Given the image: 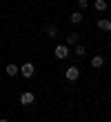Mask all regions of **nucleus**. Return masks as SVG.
Listing matches in <instances>:
<instances>
[{"mask_svg": "<svg viewBox=\"0 0 111 122\" xmlns=\"http://www.w3.org/2000/svg\"><path fill=\"white\" fill-rule=\"evenodd\" d=\"M53 56H56L58 60H64L67 56H71V51H69V47H67V45H58L53 49Z\"/></svg>", "mask_w": 111, "mask_h": 122, "instance_id": "f257e3e1", "label": "nucleus"}, {"mask_svg": "<svg viewBox=\"0 0 111 122\" xmlns=\"http://www.w3.org/2000/svg\"><path fill=\"white\" fill-rule=\"evenodd\" d=\"M64 76H67V80H69V82H76L78 78H80V69L76 67V64H71V67L64 71Z\"/></svg>", "mask_w": 111, "mask_h": 122, "instance_id": "f03ea898", "label": "nucleus"}, {"mask_svg": "<svg viewBox=\"0 0 111 122\" xmlns=\"http://www.w3.org/2000/svg\"><path fill=\"white\" fill-rule=\"evenodd\" d=\"M33 100H36V96H33V93H31V91H25V93L20 96V104L29 107V104H33Z\"/></svg>", "mask_w": 111, "mask_h": 122, "instance_id": "7ed1b4c3", "label": "nucleus"}, {"mask_svg": "<svg viewBox=\"0 0 111 122\" xmlns=\"http://www.w3.org/2000/svg\"><path fill=\"white\" fill-rule=\"evenodd\" d=\"M20 73L25 76V78H31V76L36 73V69H33L31 62H27V64H22V67H20Z\"/></svg>", "mask_w": 111, "mask_h": 122, "instance_id": "20e7f679", "label": "nucleus"}, {"mask_svg": "<svg viewBox=\"0 0 111 122\" xmlns=\"http://www.w3.org/2000/svg\"><path fill=\"white\" fill-rule=\"evenodd\" d=\"M95 25H98L100 31H111V20L109 18H98V22H95Z\"/></svg>", "mask_w": 111, "mask_h": 122, "instance_id": "39448f33", "label": "nucleus"}, {"mask_svg": "<svg viewBox=\"0 0 111 122\" xmlns=\"http://www.w3.org/2000/svg\"><path fill=\"white\" fill-rule=\"evenodd\" d=\"M5 71H7V76L16 78V76L20 73V67H18V64H13V62H11V64H7V69H5Z\"/></svg>", "mask_w": 111, "mask_h": 122, "instance_id": "423d86ee", "label": "nucleus"}, {"mask_svg": "<svg viewBox=\"0 0 111 122\" xmlns=\"http://www.w3.org/2000/svg\"><path fill=\"white\" fill-rule=\"evenodd\" d=\"M102 64H105V58H102V56H93L91 58V67L93 69H100Z\"/></svg>", "mask_w": 111, "mask_h": 122, "instance_id": "0eeeda50", "label": "nucleus"}, {"mask_svg": "<svg viewBox=\"0 0 111 122\" xmlns=\"http://www.w3.org/2000/svg\"><path fill=\"white\" fill-rule=\"evenodd\" d=\"M69 20H71L73 25H78V22H82V13H80V11H73L71 16H69Z\"/></svg>", "mask_w": 111, "mask_h": 122, "instance_id": "6e6552de", "label": "nucleus"}, {"mask_svg": "<svg viewBox=\"0 0 111 122\" xmlns=\"http://www.w3.org/2000/svg\"><path fill=\"white\" fill-rule=\"evenodd\" d=\"M93 7H95V11H105L107 9V0H95V2H93Z\"/></svg>", "mask_w": 111, "mask_h": 122, "instance_id": "1a4fd4ad", "label": "nucleus"}, {"mask_svg": "<svg viewBox=\"0 0 111 122\" xmlns=\"http://www.w3.org/2000/svg\"><path fill=\"white\" fill-rule=\"evenodd\" d=\"M47 36H49V38H56V36H58V27L56 25H49L47 27Z\"/></svg>", "mask_w": 111, "mask_h": 122, "instance_id": "9d476101", "label": "nucleus"}, {"mask_svg": "<svg viewBox=\"0 0 111 122\" xmlns=\"http://www.w3.org/2000/svg\"><path fill=\"white\" fill-rule=\"evenodd\" d=\"M67 45H78V33H69L67 36Z\"/></svg>", "mask_w": 111, "mask_h": 122, "instance_id": "9b49d317", "label": "nucleus"}, {"mask_svg": "<svg viewBox=\"0 0 111 122\" xmlns=\"http://www.w3.org/2000/svg\"><path fill=\"white\" fill-rule=\"evenodd\" d=\"M85 53H87L85 47H82V45H76V56H78V58H85Z\"/></svg>", "mask_w": 111, "mask_h": 122, "instance_id": "f8f14e48", "label": "nucleus"}, {"mask_svg": "<svg viewBox=\"0 0 111 122\" xmlns=\"http://www.w3.org/2000/svg\"><path fill=\"white\" fill-rule=\"evenodd\" d=\"M89 7V0H78V9H87Z\"/></svg>", "mask_w": 111, "mask_h": 122, "instance_id": "ddd939ff", "label": "nucleus"}, {"mask_svg": "<svg viewBox=\"0 0 111 122\" xmlns=\"http://www.w3.org/2000/svg\"><path fill=\"white\" fill-rule=\"evenodd\" d=\"M0 122H9V120H7V118H0Z\"/></svg>", "mask_w": 111, "mask_h": 122, "instance_id": "4468645a", "label": "nucleus"}, {"mask_svg": "<svg viewBox=\"0 0 111 122\" xmlns=\"http://www.w3.org/2000/svg\"><path fill=\"white\" fill-rule=\"evenodd\" d=\"M109 49H111V40H109Z\"/></svg>", "mask_w": 111, "mask_h": 122, "instance_id": "2eb2a0df", "label": "nucleus"}, {"mask_svg": "<svg viewBox=\"0 0 111 122\" xmlns=\"http://www.w3.org/2000/svg\"><path fill=\"white\" fill-rule=\"evenodd\" d=\"M109 13H111V9H109Z\"/></svg>", "mask_w": 111, "mask_h": 122, "instance_id": "dca6fc26", "label": "nucleus"}]
</instances>
